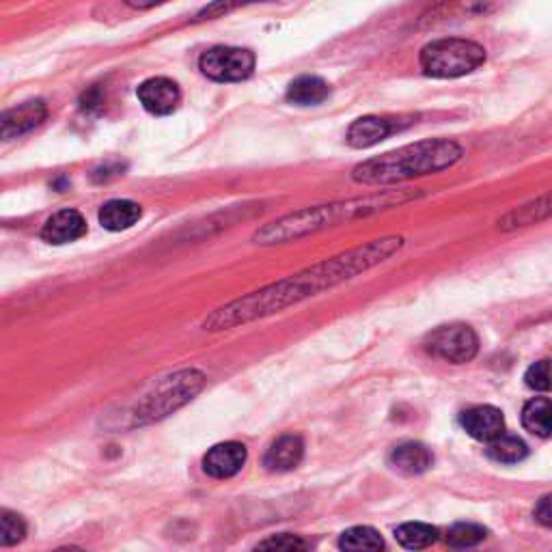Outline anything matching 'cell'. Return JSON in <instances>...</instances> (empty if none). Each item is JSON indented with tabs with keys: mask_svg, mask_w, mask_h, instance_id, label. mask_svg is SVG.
Wrapping results in <instances>:
<instances>
[{
	"mask_svg": "<svg viewBox=\"0 0 552 552\" xmlns=\"http://www.w3.org/2000/svg\"><path fill=\"white\" fill-rule=\"evenodd\" d=\"M404 238L389 236L369 242L365 246H356L352 251H345L337 257H330L322 264H315L305 272L289 276L285 281L268 285L259 292L248 294L229 302V305L216 309L203 322L205 330H229L233 326L248 324L261 320V317L279 313L287 307L298 305L324 289L335 287L343 281H350L354 276L363 274L371 268H376L384 261H389L395 253L402 251Z\"/></svg>",
	"mask_w": 552,
	"mask_h": 552,
	"instance_id": "cell-1",
	"label": "cell"
},
{
	"mask_svg": "<svg viewBox=\"0 0 552 552\" xmlns=\"http://www.w3.org/2000/svg\"><path fill=\"white\" fill-rule=\"evenodd\" d=\"M46 117L48 106L44 100H29L20 106H13L0 117V136H3V141L20 138L22 134H29L31 130L41 126Z\"/></svg>",
	"mask_w": 552,
	"mask_h": 552,
	"instance_id": "cell-9",
	"label": "cell"
},
{
	"mask_svg": "<svg viewBox=\"0 0 552 552\" xmlns=\"http://www.w3.org/2000/svg\"><path fill=\"white\" fill-rule=\"evenodd\" d=\"M261 550H296V548H307V542L300 540V537L296 535H289V533H283V535H274V537H268V540L259 542Z\"/></svg>",
	"mask_w": 552,
	"mask_h": 552,
	"instance_id": "cell-28",
	"label": "cell"
},
{
	"mask_svg": "<svg viewBox=\"0 0 552 552\" xmlns=\"http://www.w3.org/2000/svg\"><path fill=\"white\" fill-rule=\"evenodd\" d=\"M246 447L240 443H220L205 453L203 471L214 479H229L242 471Z\"/></svg>",
	"mask_w": 552,
	"mask_h": 552,
	"instance_id": "cell-13",
	"label": "cell"
},
{
	"mask_svg": "<svg viewBox=\"0 0 552 552\" xmlns=\"http://www.w3.org/2000/svg\"><path fill=\"white\" fill-rule=\"evenodd\" d=\"M427 352L434 354L436 358H443L447 363L462 365L471 363L479 350V339L471 326L453 324L434 330L427 337Z\"/></svg>",
	"mask_w": 552,
	"mask_h": 552,
	"instance_id": "cell-7",
	"label": "cell"
},
{
	"mask_svg": "<svg viewBox=\"0 0 552 552\" xmlns=\"http://www.w3.org/2000/svg\"><path fill=\"white\" fill-rule=\"evenodd\" d=\"M80 110L87 115H100L106 104V93L100 85H91L89 89H85V93L80 95Z\"/></svg>",
	"mask_w": 552,
	"mask_h": 552,
	"instance_id": "cell-27",
	"label": "cell"
},
{
	"mask_svg": "<svg viewBox=\"0 0 552 552\" xmlns=\"http://www.w3.org/2000/svg\"><path fill=\"white\" fill-rule=\"evenodd\" d=\"M87 233V220L82 218L76 210H61L46 220L44 229H41V240L61 246L76 242Z\"/></svg>",
	"mask_w": 552,
	"mask_h": 552,
	"instance_id": "cell-14",
	"label": "cell"
},
{
	"mask_svg": "<svg viewBox=\"0 0 552 552\" xmlns=\"http://www.w3.org/2000/svg\"><path fill=\"white\" fill-rule=\"evenodd\" d=\"M171 3V0H123V5H128L134 11H149Z\"/></svg>",
	"mask_w": 552,
	"mask_h": 552,
	"instance_id": "cell-30",
	"label": "cell"
},
{
	"mask_svg": "<svg viewBox=\"0 0 552 552\" xmlns=\"http://www.w3.org/2000/svg\"><path fill=\"white\" fill-rule=\"evenodd\" d=\"M339 548L350 552H363V550H382L384 542L376 529L371 527H352L341 535Z\"/></svg>",
	"mask_w": 552,
	"mask_h": 552,
	"instance_id": "cell-22",
	"label": "cell"
},
{
	"mask_svg": "<svg viewBox=\"0 0 552 552\" xmlns=\"http://www.w3.org/2000/svg\"><path fill=\"white\" fill-rule=\"evenodd\" d=\"M255 3H264V0H214L210 7H203L197 13V20H214V18L225 16V13H231L240 7L255 5Z\"/></svg>",
	"mask_w": 552,
	"mask_h": 552,
	"instance_id": "cell-26",
	"label": "cell"
},
{
	"mask_svg": "<svg viewBox=\"0 0 552 552\" xmlns=\"http://www.w3.org/2000/svg\"><path fill=\"white\" fill-rule=\"evenodd\" d=\"M464 158V147L449 138L404 145L382 156L369 158L352 169V179L361 186H395L414 177L436 175L455 167Z\"/></svg>",
	"mask_w": 552,
	"mask_h": 552,
	"instance_id": "cell-3",
	"label": "cell"
},
{
	"mask_svg": "<svg viewBox=\"0 0 552 552\" xmlns=\"http://www.w3.org/2000/svg\"><path fill=\"white\" fill-rule=\"evenodd\" d=\"M397 130H399V121L395 123L389 117L367 115L356 119L348 128V132H345V143L354 149H369L382 143L384 138H389Z\"/></svg>",
	"mask_w": 552,
	"mask_h": 552,
	"instance_id": "cell-10",
	"label": "cell"
},
{
	"mask_svg": "<svg viewBox=\"0 0 552 552\" xmlns=\"http://www.w3.org/2000/svg\"><path fill=\"white\" fill-rule=\"evenodd\" d=\"M26 535V524L18 514L5 512L0 514V544L3 546H13L24 540Z\"/></svg>",
	"mask_w": 552,
	"mask_h": 552,
	"instance_id": "cell-25",
	"label": "cell"
},
{
	"mask_svg": "<svg viewBox=\"0 0 552 552\" xmlns=\"http://www.w3.org/2000/svg\"><path fill=\"white\" fill-rule=\"evenodd\" d=\"M486 453H488L490 460L499 462V464H518V462H522L524 458H527L529 449L518 436L501 434V436H496L494 440H490Z\"/></svg>",
	"mask_w": 552,
	"mask_h": 552,
	"instance_id": "cell-20",
	"label": "cell"
},
{
	"mask_svg": "<svg viewBox=\"0 0 552 552\" xmlns=\"http://www.w3.org/2000/svg\"><path fill=\"white\" fill-rule=\"evenodd\" d=\"M486 540V529L473 522H460L449 531L447 542L453 548H473L479 542Z\"/></svg>",
	"mask_w": 552,
	"mask_h": 552,
	"instance_id": "cell-23",
	"label": "cell"
},
{
	"mask_svg": "<svg viewBox=\"0 0 552 552\" xmlns=\"http://www.w3.org/2000/svg\"><path fill=\"white\" fill-rule=\"evenodd\" d=\"M550 218H552V190L514 207V210H509L499 218V223L496 225H499L501 231H518V229L540 225Z\"/></svg>",
	"mask_w": 552,
	"mask_h": 552,
	"instance_id": "cell-11",
	"label": "cell"
},
{
	"mask_svg": "<svg viewBox=\"0 0 552 552\" xmlns=\"http://www.w3.org/2000/svg\"><path fill=\"white\" fill-rule=\"evenodd\" d=\"M434 458L427 447L421 443H404L393 449L391 464L404 475H421L432 466Z\"/></svg>",
	"mask_w": 552,
	"mask_h": 552,
	"instance_id": "cell-18",
	"label": "cell"
},
{
	"mask_svg": "<svg viewBox=\"0 0 552 552\" xmlns=\"http://www.w3.org/2000/svg\"><path fill=\"white\" fill-rule=\"evenodd\" d=\"M522 425L540 438L552 436V399L535 397L522 410Z\"/></svg>",
	"mask_w": 552,
	"mask_h": 552,
	"instance_id": "cell-19",
	"label": "cell"
},
{
	"mask_svg": "<svg viewBox=\"0 0 552 552\" xmlns=\"http://www.w3.org/2000/svg\"><path fill=\"white\" fill-rule=\"evenodd\" d=\"M143 216V207L130 199H113L102 205L98 214L100 225L108 231H126Z\"/></svg>",
	"mask_w": 552,
	"mask_h": 552,
	"instance_id": "cell-16",
	"label": "cell"
},
{
	"mask_svg": "<svg viewBox=\"0 0 552 552\" xmlns=\"http://www.w3.org/2000/svg\"><path fill=\"white\" fill-rule=\"evenodd\" d=\"M302 455H305V443H302V438L294 434H285L268 449L264 464L272 473H285L300 464Z\"/></svg>",
	"mask_w": 552,
	"mask_h": 552,
	"instance_id": "cell-15",
	"label": "cell"
},
{
	"mask_svg": "<svg viewBox=\"0 0 552 552\" xmlns=\"http://www.w3.org/2000/svg\"><path fill=\"white\" fill-rule=\"evenodd\" d=\"M121 171H123L121 167H115V169H108V167H106V169L95 171V175H93V177H95V179H98V182H106V179H108V177H115V175H119Z\"/></svg>",
	"mask_w": 552,
	"mask_h": 552,
	"instance_id": "cell-31",
	"label": "cell"
},
{
	"mask_svg": "<svg viewBox=\"0 0 552 552\" xmlns=\"http://www.w3.org/2000/svg\"><path fill=\"white\" fill-rule=\"evenodd\" d=\"M486 63V48L477 41L445 37L427 44L419 54V65L430 78H462Z\"/></svg>",
	"mask_w": 552,
	"mask_h": 552,
	"instance_id": "cell-4",
	"label": "cell"
},
{
	"mask_svg": "<svg viewBox=\"0 0 552 552\" xmlns=\"http://www.w3.org/2000/svg\"><path fill=\"white\" fill-rule=\"evenodd\" d=\"M436 535H438L436 529L425 522H406L395 531L397 542L410 550H421L432 546L436 542Z\"/></svg>",
	"mask_w": 552,
	"mask_h": 552,
	"instance_id": "cell-21",
	"label": "cell"
},
{
	"mask_svg": "<svg viewBox=\"0 0 552 552\" xmlns=\"http://www.w3.org/2000/svg\"><path fill=\"white\" fill-rule=\"evenodd\" d=\"M136 95L147 113L156 117H167L175 113L179 102H182V91H179L177 82L164 76L147 78L145 82H141V87L136 89Z\"/></svg>",
	"mask_w": 552,
	"mask_h": 552,
	"instance_id": "cell-8",
	"label": "cell"
},
{
	"mask_svg": "<svg viewBox=\"0 0 552 552\" xmlns=\"http://www.w3.org/2000/svg\"><path fill=\"white\" fill-rule=\"evenodd\" d=\"M328 95L330 85L320 76H300L287 87V102L296 106H320Z\"/></svg>",
	"mask_w": 552,
	"mask_h": 552,
	"instance_id": "cell-17",
	"label": "cell"
},
{
	"mask_svg": "<svg viewBox=\"0 0 552 552\" xmlns=\"http://www.w3.org/2000/svg\"><path fill=\"white\" fill-rule=\"evenodd\" d=\"M524 382H527L529 389L540 391V393H550L552 391V361L550 358H544V361H537L531 365L524 374Z\"/></svg>",
	"mask_w": 552,
	"mask_h": 552,
	"instance_id": "cell-24",
	"label": "cell"
},
{
	"mask_svg": "<svg viewBox=\"0 0 552 552\" xmlns=\"http://www.w3.org/2000/svg\"><path fill=\"white\" fill-rule=\"evenodd\" d=\"M460 423L468 436L481 440V443H490V440L505 432L503 412L492 406H475L464 410Z\"/></svg>",
	"mask_w": 552,
	"mask_h": 552,
	"instance_id": "cell-12",
	"label": "cell"
},
{
	"mask_svg": "<svg viewBox=\"0 0 552 552\" xmlns=\"http://www.w3.org/2000/svg\"><path fill=\"white\" fill-rule=\"evenodd\" d=\"M203 384L205 376L195 369L182 371V374H175L173 378L164 380L156 389V393L149 395L145 402L134 410L136 423L143 425L167 417L169 412L190 402V399L203 389Z\"/></svg>",
	"mask_w": 552,
	"mask_h": 552,
	"instance_id": "cell-5",
	"label": "cell"
},
{
	"mask_svg": "<svg viewBox=\"0 0 552 552\" xmlns=\"http://www.w3.org/2000/svg\"><path fill=\"white\" fill-rule=\"evenodd\" d=\"M255 54L246 48L216 46L205 50L199 59V69L214 82H242L255 72Z\"/></svg>",
	"mask_w": 552,
	"mask_h": 552,
	"instance_id": "cell-6",
	"label": "cell"
},
{
	"mask_svg": "<svg viewBox=\"0 0 552 552\" xmlns=\"http://www.w3.org/2000/svg\"><path fill=\"white\" fill-rule=\"evenodd\" d=\"M421 197H423L421 190L397 188V190H380V192H374V195H365V197L305 207V210H298L272 220V223L261 227L255 233L253 240L264 246L285 244L292 240L315 236V233L326 231L330 227L352 223V220H358V218H367L386 210H393V207L406 205Z\"/></svg>",
	"mask_w": 552,
	"mask_h": 552,
	"instance_id": "cell-2",
	"label": "cell"
},
{
	"mask_svg": "<svg viewBox=\"0 0 552 552\" xmlns=\"http://www.w3.org/2000/svg\"><path fill=\"white\" fill-rule=\"evenodd\" d=\"M533 516H535L537 522L542 524V527L552 529V494H546V496H542L540 501H537Z\"/></svg>",
	"mask_w": 552,
	"mask_h": 552,
	"instance_id": "cell-29",
	"label": "cell"
}]
</instances>
